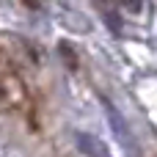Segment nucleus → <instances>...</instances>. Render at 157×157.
<instances>
[{"label": "nucleus", "mask_w": 157, "mask_h": 157, "mask_svg": "<svg viewBox=\"0 0 157 157\" xmlns=\"http://www.w3.org/2000/svg\"><path fill=\"white\" fill-rule=\"evenodd\" d=\"M124 6H127V11H141L144 0H124Z\"/></svg>", "instance_id": "f257e3e1"}, {"label": "nucleus", "mask_w": 157, "mask_h": 157, "mask_svg": "<svg viewBox=\"0 0 157 157\" xmlns=\"http://www.w3.org/2000/svg\"><path fill=\"white\" fill-rule=\"evenodd\" d=\"M6 99H8V88H6L3 80H0V102H6Z\"/></svg>", "instance_id": "f03ea898"}]
</instances>
